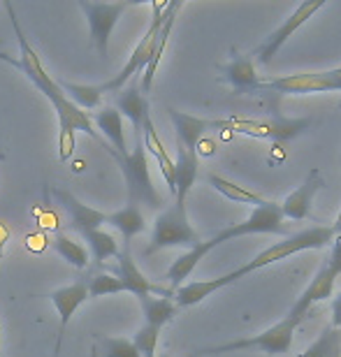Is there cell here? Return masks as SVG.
I'll return each mask as SVG.
<instances>
[{"instance_id": "cell-19", "label": "cell", "mask_w": 341, "mask_h": 357, "mask_svg": "<svg viewBox=\"0 0 341 357\" xmlns=\"http://www.w3.org/2000/svg\"><path fill=\"white\" fill-rule=\"evenodd\" d=\"M167 112H169V121H172L174 132H176V144L186 149L188 153H197V144L202 142L204 132H207L209 128H214V121L193 116V114H183L176 109H167Z\"/></svg>"}, {"instance_id": "cell-11", "label": "cell", "mask_w": 341, "mask_h": 357, "mask_svg": "<svg viewBox=\"0 0 341 357\" xmlns=\"http://www.w3.org/2000/svg\"><path fill=\"white\" fill-rule=\"evenodd\" d=\"M262 89H272L286 96H309V93L339 91V84L332 70H323V73H300L279 77V79H262Z\"/></svg>"}, {"instance_id": "cell-2", "label": "cell", "mask_w": 341, "mask_h": 357, "mask_svg": "<svg viewBox=\"0 0 341 357\" xmlns=\"http://www.w3.org/2000/svg\"><path fill=\"white\" fill-rule=\"evenodd\" d=\"M286 232V225H283V213H281V206L267 199L265 204L260 206H253L251 216L241 223H234L230 227H223L221 232L214 234L211 239L207 241H200L197 246L188 248L186 253L179 255L172 265H169L165 278L169 281V288L176 290L179 285L186 281V278L193 274V269L200 265V260L204 258L207 253L214 251L216 246L225 244V241H232V239H239V237H248V234H283Z\"/></svg>"}, {"instance_id": "cell-25", "label": "cell", "mask_w": 341, "mask_h": 357, "mask_svg": "<svg viewBox=\"0 0 341 357\" xmlns=\"http://www.w3.org/2000/svg\"><path fill=\"white\" fill-rule=\"evenodd\" d=\"M59 89L66 93V98L73 105H77L79 109H98L103 102V89L100 84H75V82H66V79H56Z\"/></svg>"}, {"instance_id": "cell-37", "label": "cell", "mask_w": 341, "mask_h": 357, "mask_svg": "<svg viewBox=\"0 0 341 357\" xmlns=\"http://www.w3.org/2000/svg\"><path fill=\"white\" fill-rule=\"evenodd\" d=\"M156 357H169V355H156Z\"/></svg>"}, {"instance_id": "cell-39", "label": "cell", "mask_w": 341, "mask_h": 357, "mask_svg": "<svg viewBox=\"0 0 341 357\" xmlns=\"http://www.w3.org/2000/svg\"><path fill=\"white\" fill-rule=\"evenodd\" d=\"M0 357H3V355H0Z\"/></svg>"}, {"instance_id": "cell-12", "label": "cell", "mask_w": 341, "mask_h": 357, "mask_svg": "<svg viewBox=\"0 0 341 357\" xmlns=\"http://www.w3.org/2000/svg\"><path fill=\"white\" fill-rule=\"evenodd\" d=\"M112 274L126 285V292H132L135 297H142V295L174 297L172 288H165V285L153 283L151 278H146L144 274H142V269L135 265L130 248H121V253L116 255V267H114Z\"/></svg>"}, {"instance_id": "cell-26", "label": "cell", "mask_w": 341, "mask_h": 357, "mask_svg": "<svg viewBox=\"0 0 341 357\" xmlns=\"http://www.w3.org/2000/svg\"><path fill=\"white\" fill-rule=\"evenodd\" d=\"M79 237H82V241H86L84 246L89 248V255H93V260L98 265H105L109 258H116L121 253L116 237L105 230H89V232L79 234Z\"/></svg>"}, {"instance_id": "cell-36", "label": "cell", "mask_w": 341, "mask_h": 357, "mask_svg": "<svg viewBox=\"0 0 341 357\" xmlns=\"http://www.w3.org/2000/svg\"><path fill=\"white\" fill-rule=\"evenodd\" d=\"M5 158V153H3V149H0V160H3Z\"/></svg>"}, {"instance_id": "cell-3", "label": "cell", "mask_w": 341, "mask_h": 357, "mask_svg": "<svg viewBox=\"0 0 341 357\" xmlns=\"http://www.w3.org/2000/svg\"><path fill=\"white\" fill-rule=\"evenodd\" d=\"M335 234L337 232L332 230V225H316V227H309V230L295 232V234H290V237H286L283 241H276V244L265 248V251L255 255L253 260H248L246 265L227 271V274H223L221 278H218V283H221V288H225V285L239 281V278L253 274V271H258L262 267L274 265V262H279V260H286V258H290V255L332 246V241H335Z\"/></svg>"}, {"instance_id": "cell-6", "label": "cell", "mask_w": 341, "mask_h": 357, "mask_svg": "<svg viewBox=\"0 0 341 357\" xmlns=\"http://www.w3.org/2000/svg\"><path fill=\"white\" fill-rule=\"evenodd\" d=\"M116 165L121 167L123 174L126 190H128V202L132 204H146L149 209H162V197L158 195L153 185L151 172H149V158L142 144V137L135 139L132 151H128V155H114Z\"/></svg>"}, {"instance_id": "cell-38", "label": "cell", "mask_w": 341, "mask_h": 357, "mask_svg": "<svg viewBox=\"0 0 341 357\" xmlns=\"http://www.w3.org/2000/svg\"><path fill=\"white\" fill-rule=\"evenodd\" d=\"M337 357H341V353H339V355H337Z\"/></svg>"}, {"instance_id": "cell-16", "label": "cell", "mask_w": 341, "mask_h": 357, "mask_svg": "<svg viewBox=\"0 0 341 357\" xmlns=\"http://www.w3.org/2000/svg\"><path fill=\"white\" fill-rule=\"evenodd\" d=\"M91 123H93L96 132L100 135V139L107 144L114 155H128V142H126V132H123V119H121V114L114 109V107H103V109H98L93 114H89ZM112 155V158H114Z\"/></svg>"}, {"instance_id": "cell-21", "label": "cell", "mask_w": 341, "mask_h": 357, "mask_svg": "<svg viewBox=\"0 0 341 357\" xmlns=\"http://www.w3.org/2000/svg\"><path fill=\"white\" fill-rule=\"evenodd\" d=\"M105 225H112L116 227L121 232V239H123V248H130V241L146 230V220H144V213L137 204L128 202L126 206H121L119 211L107 213V220Z\"/></svg>"}, {"instance_id": "cell-15", "label": "cell", "mask_w": 341, "mask_h": 357, "mask_svg": "<svg viewBox=\"0 0 341 357\" xmlns=\"http://www.w3.org/2000/svg\"><path fill=\"white\" fill-rule=\"evenodd\" d=\"M335 281H337V274L330 269L328 262H323L321 269L316 271V276L311 278V283L302 290V295L295 299V304L290 306L288 318L304 320V316H309V311L314 309L318 302H325L328 297H332Z\"/></svg>"}, {"instance_id": "cell-29", "label": "cell", "mask_w": 341, "mask_h": 357, "mask_svg": "<svg viewBox=\"0 0 341 357\" xmlns=\"http://www.w3.org/2000/svg\"><path fill=\"white\" fill-rule=\"evenodd\" d=\"M339 353H341V330L330 325L318 334V339L307 351L300 353L297 357H337Z\"/></svg>"}, {"instance_id": "cell-7", "label": "cell", "mask_w": 341, "mask_h": 357, "mask_svg": "<svg viewBox=\"0 0 341 357\" xmlns=\"http://www.w3.org/2000/svg\"><path fill=\"white\" fill-rule=\"evenodd\" d=\"M214 128H223V130H232L246 137L255 139H272V142H288L304 135L311 128V119H223L214 121Z\"/></svg>"}, {"instance_id": "cell-22", "label": "cell", "mask_w": 341, "mask_h": 357, "mask_svg": "<svg viewBox=\"0 0 341 357\" xmlns=\"http://www.w3.org/2000/svg\"><path fill=\"white\" fill-rule=\"evenodd\" d=\"M181 7H183L181 3H167V10H165V21H162V28H160V33H158V42H156L153 59H151V63H149V66H146L144 75H142V89H139L142 93H149V91H151L153 75H156V70H158V66H160V59H162V54H165L167 40H169V35H172V28H174L176 14H179Z\"/></svg>"}, {"instance_id": "cell-8", "label": "cell", "mask_w": 341, "mask_h": 357, "mask_svg": "<svg viewBox=\"0 0 341 357\" xmlns=\"http://www.w3.org/2000/svg\"><path fill=\"white\" fill-rule=\"evenodd\" d=\"M151 10H153V21H151V26H149V31L144 33V38L139 40V45L135 47V52L130 54V59L126 61V66L119 70V75H114L112 79L100 84L103 93H119L123 86H128V82H130L135 75L144 73L146 66L151 63L156 42H158V33L162 28V21H165L167 3H153Z\"/></svg>"}, {"instance_id": "cell-9", "label": "cell", "mask_w": 341, "mask_h": 357, "mask_svg": "<svg viewBox=\"0 0 341 357\" xmlns=\"http://www.w3.org/2000/svg\"><path fill=\"white\" fill-rule=\"evenodd\" d=\"M79 10L86 17L89 24V35H91V45L103 59H107L109 52V38L114 26L119 24V19L123 17V12L130 7V3H89V0H77Z\"/></svg>"}, {"instance_id": "cell-18", "label": "cell", "mask_w": 341, "mask_h": 357, "mask_svg": "<svg viewBox=\"0 0 341 357\" xmlns=\"http://www.w3.org/2000/svg\"><path fill=\"white\" fill-rule=\"evenodd\" d=\"M121 119H128L132 123L135 130V139L142 137V123H144L146 116H151V107H149V100L144 93L139 91V86H123L116 93V107H114Z\"/></svg>"}, {"instance_id": "cell-28", "label": "cell", "mask_w": 341, "mask_h": 357, "mask_svg": "<svg viewBox=\"0 0 341 357\" xmlns=\"http://www.w3.org/2000/svg\"><path fill=\"white\" fill-rule=\"evenodd\" d=\"M52 246H54V251L59 253L61 258L68 262V265H73V267H77V269L89 267L91 255H89V248L84 246L82 241H75V239H70L68 234L59 232V234L54 237Z\"/></svg>"}, {"instance_id": "cell-31", "label": "cell", "mask_w": 341, "mask_h": 357, "mask_svg": "<svg viewBox=\"0 0 341 357\" xmlns=\"http://www.w3.org/2000/svg\"><path fill=\"white\" fill-rule=\"evenodd\" d=\"M86 288H89V297H105V295H114V292H126V285L119 281L114 274H93L86 281Z\"/></svg>"}, {"instance_id": "cell-10", "label": "cell", "mask_w": 341, "mask_h": 357, "mask_svg": "<svg viewBox=\"0 0 341 357\" xmlns=\"http://www.w3.org/2000/svg\"><path fill=\"white\" fill-rule=\"evenodd\" d=\"M323 7H325L323 0H311V3L307 0V3H300L295 7V12L290 14V17L283 21L279 28H274V31L269 33L265 40H262V45L255 49L253 56L260 63H269L276 54L281 52V47L286 45V42L293 38V35L300 31V28L307 24V21L314 17L318 10H323Z\"/></svg>"}, {"instance_id": "cell-5", "label": "cell", "mask_w": 341, "mask_h": 357, "mask_svg": "<svg viewBox=\"0 0 341 357\" xmlns=\"http://www.w3.org/2000/svg\"><path fill=\"white\" fill-rule=\"evenodd\" d=\"M200 234L193 230L188 220L186 202L174 199L172 204H167L165 209H160V213L153 220V230H151V244L146 246L144 255H151L162 248H193L200 244Z\"/></svg>"}, {"instance_id": "cell-33", "label": "cell", "mask_w": 341, "mask_h": 357, "mask_svg": "<svg viewBox=\"0 0 341 357\" xmlns=\"http://www.w3.org/2000/svg\"><path fill=\"white\" fill-rule=\"evenodd\" d=\"M330 265V269L335 271L339 276L341 274V234H335V241H332V251H330V258L325 260Z\"/></svg>"}, {"instance_id": "cell-34", "label": "cell", "mask_w": 341, "mask_h": 357, "mask_svg": "<svg viewBox=\"0 0 341 357\" xmlns=\"http://www.w3.org/2000/svg\"><path fill=\"white\" fill-rule=\"evenodd\" d=\"M332 327L341 330V292L335 297V302H332Z\"/></svg>"}, {"instance_id": "cell-35", "label": "cell", "mask_w": 341, "mask_h": 357, "mask_svg": "<svg viewBox=\"0 0 341 357\" xmlns=\"http://www.w3.org/2000/svg\"><path fill=\"white\" fill-rule=\"evenodd\" d=\"M7 241H10V227L5 223H0V260H3V255H5Z\"/></svg>"}, {"instance_id": "cell-24", "label": "cell", "mask_w": 341, "mask_h": 357, "mask_svg": "<svg viewBox=\"0 0 341 357\" xmlns=\"http://www.w3.org/2000/svg\"><path fill=\"white\" fill-rule=\"evenodd\" d=\"M137 302L142 306V316H144V323L158 327V330H162V327H165L169 320H174L176 313H179V309H176V304H174L172 297L142 295V297H137Z\"/></svg>"}, {"instance_id": "cell-23", "label": "cell", "mask_w": 341, "mask_h": 357, "mask_svg": "<svg viewBox=\"0 0 341 357\" xmlns=\"http://www.w3.org/2000/svg\"><path fill=\"white\" fill-rule=\"evenodd\" d=\"M197 178V153H188L186 149L176 144L174 158V199L186 202L190 188Z\"/></svg>"}, {"instance_id": "cell-32", "label": "cell", "mask_w": 341, "mask_h": 357, "mask_svg": "<svg viewBox=\"0 0 341 357\" xmlns=\"http://www.w3.org/2000/svg\"><path fill=\"white\" fill-rule=\"evenodd\" d=\"M158 339H160V330L153 325H142L135 337L130 339L135 348H137L139 357H156V351H158Z\"/></svg>"}, {"instance_id": "cell-1", "label": "cell", "mask_w": 341, "mask_h": 357, "mask_svg": "<svg viewBox=\"0 0 341 357\" xmlns=\"http://www.w3.org/2000/svg\"><path fill=\"white\" fill-rule=\"evenodd\" d=\"M3 7L7 10V14H10L12 28H14V33H17V42H19V49H21V59H12L10 54H0V61L10 63L12 68L21 70V73H24L28 79L33 82V86L38 89L42 96L49 100V102H52V107L56 109V116H59V128H68V130H75V132H79V130L86 132L91 139H96L98 144H103V149L109 155H114L112 149L105 144V142L100 139V135L96 132V128H93V123H91V119H89V112H82L79 107L70 102V100L66 98V93L59 89V84H56L54 77L47 73L45 66H42L38 52H35L31 42L26 40L24 31H21L19 17H17V12H14V5L10 3V0H5Z\"/></svg>"}, {"instance_id": "cell-20", "label": "cell", "mask_w": 341, "mask_h": 357, "mask_svg": "<svg viewBox=\"0 0 341 357\" xmlns=\"http://www.w3.org/2000/svg\"><path fill=\"white\" fill-rule=\"evenodd\" d=\"M225 75V82L230 84L234 91L239 93H251V91H260L262 89V79L260 75L255 73L253 61L248 56H239L234 54L232 61L227 66L221 68Z\"/></svg>"}, {"instance_id": "cell-27", "label": "cell", "mask_w": 341, "mask_h": 357, "mask_svg": "<svg viewBox=\"0 0 341 357\" xmlns=\"http://www.w3.org/2000/svg\"><path fill=\"white\" fill-rule=\"evenodd\" d=\"M209 185H211L214 190L221 192L223 197L232 199V202H239V204L260 206V204H265V202H267V199L262 197L260 192L248 190V188H244V185L234 183V181H230V178H225V176H221V174H209Z\"/></svg>"}, {"instance_id": "cell-17", "label": "cell", "mask_w": 341, "mask_h": 357, "mask_svg": "<svg viewBox=\"0 0 341 357\" xmlns=\"http://www.w3.org/2000/svg\"><path fill=\"white\" fill-rule=\"evenodd\" d=\"M321 185H323L321 172H318V169H311L309 176L304 178V181L279 204L283 218H290V220H304V218H307L309 211H311V204H314L316 192L321 190Z\"/></svg>"}, {"instance_id": "cell-4", "label": "cell", "mask_w": 341, "mask_h": 357, "mask_svg": "<svg viewBox=\"0 0 341 357\" xmlns=\"http://www.w3.org/2000/svg\"><path fill=\"white\" fill-rule=\"evenodd\" d=\"M302 320L295 318H283L276 325H272L269 330L255 334V337H244V339H234L225 341V344L200 348V351L190 353V357H207V355H223V353H241V351H260L267 355H286L293 348V337L295 330Z\"/></svg>"}, {"instance_id": "cell-30", "label": "cell", "mask_w": 341, "mask_h": 357, "mask_svg": "<svg viewBox=\"0 0 341 357\" xmlns=\"http://www.w3.org/2000/svg\"><path fill=\"white\" fill-rule=\"evenodd\" d=\"M93 357H139L130 339L123 337H96Z\"/></svg>"}, {"instance_id": "cell-13", "label": "cell", "mask_w": 341, "mask_h": 357, "mask_svg": "<svg viewBox=\"0 0 341 357\" xmlns=\"http://www.w3.org/2000/svg\"><path fill=\"white\" fill-rule=\"evenodd\" d=\"M49 299H52L56 313L61 318V325H59V337H56V346H54V357L61 355V348H63V339H66V330L73 320L75 311L89 299V288H86V281H77V283H70V285H63V288L49 292Z\"/></svg>"}, {"instance_id": "cell-14", "label": "cell", "mask_w": 341, "mask_h": 357, "mask_svg": "<svg viewBox=\"0 0 341 357\" xmlns=\"http://www.w3.org/2000/svg\"><path fill=\"white\" fill-rule=\"evenodd\" d=\"M52 195H54L56 202L66 209L68 218H70V230H75L77 234H84L89 230H103L105 220H107V213L84 204L82 199H77L70 190L52 188Z\"/></svg>"}]
</instances>
